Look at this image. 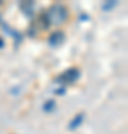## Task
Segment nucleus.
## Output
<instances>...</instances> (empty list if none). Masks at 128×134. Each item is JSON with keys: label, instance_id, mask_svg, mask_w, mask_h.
Returning <instances> with one entry per match:
<instances>
[{"label": "nucleus", "instance_id": "nucleus-5", "mask_svg": "<svg viewBox=\"0 0 128 134\" xmlns=\"http://www.w3.org/2000/svg\"><path fill=\"white\" fill-rule=\"evenodd\" d=\"M0 21H2V16H0Z\"/></svg>", "mask_w": 128, "mask_h": 134}, {"label": "nucleus", "instance_id": "nucleus-4", "mask_svg": "<svg viewBox=\"0 0 128 134\" xmlns=\"http://www.w3.org/2000/svg\"><path fill=\"white\" fill-rule=\"evenodd\" d=\"M84 118H85V115H84V113H79L77 116H75V118L71 119V122L69 124V128H70V130L77 128V127H79V125L84 122Z\"/></svg>", "mask_w": 128, "mask_h": 134}, {"label": "nucleus", "instance_id": "nucleus-3", "mask_svg": "<svg viewBox=\"0 0 128 134\" xmlns=\"http://www.w3.org/2000/svg\"><path fill=\"white\" fill-rule=\"evenodd\" d=\"M64 33L63 31H54V33H51V36H49V45L51 46H58V45H61L63 42H64Z\"/></svg>", "mask_w": 128, "mask_h": 134}, {"label": "nucleus", "instance_id": "nucleus-2", "mask_svg": "<svg viewBox=\"0 0 128 134\" xmlns=\"http://www.w3.org/2000/svg\"><path fill=\"white\" fill-rule=\"evenodd\" d=\"M79 76H81L79 69L71 67V69H67L66 72H63L61 75L57 77V81L61 82L63 85H70V83H75V82L79 79Z\"/></svg>", "mask_w": 128, "mask_h": 134}, {"label": "nucleus", "instance_id": "nucleus-1", "mask_svg": "<svg viewBox=\"0 0 128 134\" xmlns=\"http://www.w3.org/2000/svg\"><path fill=\"white\" fill-rule=\"evenodd\" d=\"M69 9H67L64 5H60V3H55L51 8H48L46 12L42 15V24L43 29L46 27H58V25L66 24L69 21Z\"/></svg>", "mask_w": 128, "mask_h": 134}]
</instances>
